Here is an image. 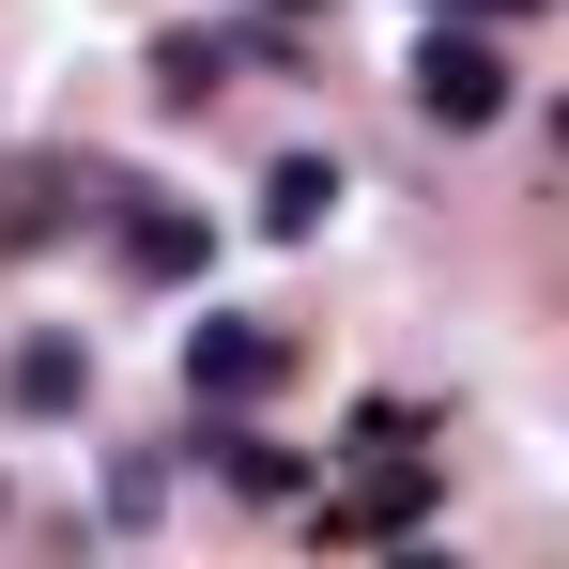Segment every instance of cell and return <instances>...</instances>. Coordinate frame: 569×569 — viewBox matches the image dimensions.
I'll list each match as a JSON object with an SVG mask.
<instances>
[{
	"mask_svg": "<svg viewBox=\"0 0 569 569\" xmlns=\"http://www.w3.org/2000/svg\"><path fill=\"white\" fill-rule=\"evenodd\" d=\"M323 216H339V154H278V186H262V231H278V247H308Z\"/></svg>",
	"mask_w": 569,
	"mask_h": 569,
	"instance_id": "cell-4",
	"label": "cell"
},
{
	"mask_svg": "<svg viewBox=\"0 0 569 569\" xmlns=\"http://www.w3.org/2000/svg\"><path fill=\"white\" fill-rule=\"evenodd\" d=\"M416 108L431 123H508V47L492 31H431L416 47Z\"/></svg>",
	"mask_w": 569,
	"mask_h": 569,
	"instance_id": "cell-1",
	"label": "cell"
},
{
	"mask_svg": "<svg viewBox=\"0 0 569 569\" xmlns=\"http://www.w3.org/2000/svg\"><path fill=\"white\" fill-rule=\"evenodd\" d=\"M492 16H539V0H492Z\"/></svg>",
	"mask_w": 569,
	"mask_h": 569,
	"instance_id": "cell-6",
	"label": "cell"
},
{
	"mask_svg": "<svg viewBox=\"0 0 569 569\" xmlns=\"http://www.w3.org/2000/svg\"><path fill=\"white\" fill-rule=\"evenodd\" d=\"M108 200H123V186H108ZM200 262H216V231H200L186 200H123V278H139V292H186Z\"/></svg>",
	"mask_w": 569,
	"mask_h": 569,
	"instance_id": "cell-3",
	"label": "cell"
},
{
	"mask_svg": "<svg viewBox=\"0 0 569 569\" xmlns=\"http://www.w3.org/2000/svg\"><path fill=\"white\" fill-rule=\"evenodd\" d=\"M16 400H31V416L93 400V355H78V339H16Z\"/></svg>",
	"mask_w": 569,
	"mask_h": 569,
	"instance_id": "cell-5",
	"label": "cell"
},
{
	"mask_svg": "<svg viewBox=\"0 0 569 569\" xmlns=\"http://www.w3.org/2000/svg\"><path fill=\"white\" fill-rule=\"evenodd\" d=\"M431 16H447V0H431Z\"/></svg>",
	"mask_w": 569,
	"mask_h": 569,
	"instance_id": "cell-8",
	"label": "cell"
},
{
	"mask_svg": "<svg viewBox=\"0 0 569 569\" xmlns=\"http://www.w3.org/2000/svg\"><path fill=\"white\" fill-rule=\"evenodd\" d=\"M262 16H308V0H262Z\"/></svg>",
	"mask_w": 569,
	"mask_h": 569,
	"instance_id": "cell-7",
	"label": "cell"
},
{
	"mask_svg": "<svg viewBox=\"0 0 569 569\" xmlns=\"http://www.w3.org/2000/svg\"><path fill=\"white\" fill-rule=\"evenodd\" d=\"M278 370H292V339H278V323H200V339H186V400H216V416L278 400Z\"/></svg>",
	"mask_w": 569,
	"mask_h": 569,
	"instance_id": "cell-2",
	"label": "cell"
}]
</instances>
